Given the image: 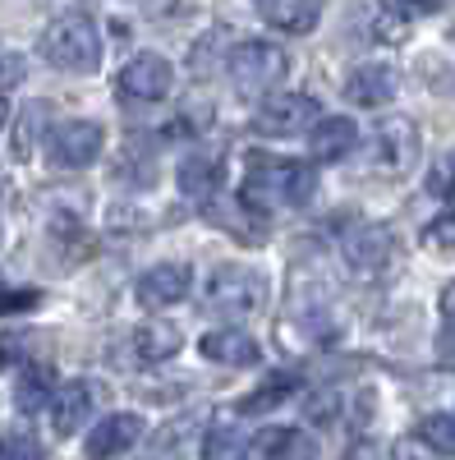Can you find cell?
Masks as SVG:
<instances>
[{
  "label": "cell",
  "mask_w": 455,
  "mask_h": 460,
  "mask_svg": "<svg viewBox=\"0 0 455 460\" xmlns=\"http://www.w3.org/2000/svg\"><path fill=\"white\" fill-rule=\"evenodd\" d=\"M313 189H318L313 166L290 162V157H272V152H249V175H244L240 203L262 217V212H272L276 203H285V208L309 203Z\"/></svg>",
  "instance_id": "cell-1"
},
{
  "label": "cell",
  "mask_w": 455,
  "mask_h": 460,
  "mask_svg": "<svg viewBox=\"0 0 455 460\" xmlns=\"http://www.w3.org/2000/svg\"><path fill=\"white\" fill-rule=\"evenodd\" d=\"M42 51L51 65L60 69H74V74H92L97 60H101V37H97V23L88 10H65L47 23L42 32Z\"/></svg>",
  "instance_id": "cell-2"
},
{
  "label": "cell",
  "mask_w": 455,
  "mask_h": 460,
  "mask_svg": "<svg viewBox=\"0 0 455 460\" xmlns=\"http://www.w3.org/2000/svg\"><path fill=\"white\" fill-rule=\"evenodd\" d=\"M207 304L225 318H253L262 314V304H267V277L258 272V267H244V262H225L212 272L207 281Z\"/></svg>",
  "instance_id": "cell-3"
},
{
  "label": "cell",
  "mask_w": 455,
  "mask_h": 460,
  "mask_svg": "<svg viewBox=\"0 0 455 460\" xmlns=\"http://www.w3.org/2000/svg\"><path fill=\"white\" fill-rule=\"evenodd\" d=\"M290 69V56L276 47V42H262V37H253V42H240L231 51V60H225V74H231V84L240 93H262V88H276L285 79Z\"/></svg>",
  "instance_id": "cell-4"
},
{
  "label": "cell",
  "mask_w": 455,
  "mask_h": 460,
  "mask_svg": "<svg viewBox=\"0 0 455 460\" xmlns=\"http://www.w3.org/2000/svg\"><path fill=\"white\" fill-rule=\"evenodd\" d=\"M414 162H419V125L405 120V115H387V120L372 129L368 166L377 175H405Z\"/></svg>",
  "instance_id": "cell-5"
},
{
  "label": "cell",
  "mask_w": 455,
  "mask_h": 460,
  "mask_svg": "<svg viewBox=\"0 0 455 460\" xmlns=\"http://www.w3.org/2000/svg\"><path fill=\"white\" fill-rule=\"evenodd\" d=\"M318 125V102L303 97V93H276V97H262V106L253 111V129L267 134V138H285Z\"/></svg>",
  "instance_id": "cell-6"
},
{
  "label": "cell",
  "mask_w": 455,
  "mask_h": 460,
  "mask_svg": "<svg viewBox=\"0 0 455 460\" xmlns=\"http://www.w3.org/2000/svg\"><path fill=\"white\" fill-rule=\"evenodd\" d=\"M340 253H346V262L359 277H382L396 262V235L387 226H354L346 244H340Z\"/></svg>",
  "instance_id": "cell-7"
},
{
  "label": "cell",
  "mask_w": 455,
  "mask_h": 460,
  "mask_svg": "<svg viewBox=\"0 0 455 460\" xmlns=\"http://www.w3.org/2000/svg\"><path fill=\"white\" fill-rule=\"evenodd\" d=\"M171 84H175L171 60H166V56H152V51L134 56V60L120 69V79H116L120 97H129V102H162V97L171 93Z\"/></svg>",
  "instance_id": "cell-8"
},
{
  "label": "cell",
  "mask_w": 455,
  "mask_h": 460,
  "mask_svg": "<svg viewBox=\"0 0 455 460\" xmlns=\"http://www.w3.org/2000/svg\"><path fill=\"white\" fill-rule=\"evenodd\" d=\"M97 157H101V125H92V120L56 125V134H51V162L56 166L79 171V166H92Z\"/></svg>",
  "instance_id": "cell-9"
},
{
  "label": "cell",
  "mask_w": 455,
  "mask_h": 460,
  "mask_svg": "<svg viewBox=\"0 0 455 460\" xmlns=\"http://www.w3.org/2000/svg\"><path fill=\"white\" fill-rule=\"evenodd\" d=\"M194 286V272H188L184 262H157L152 272L138 277V299L147 309H166V304H179Z\"/></svg>",
  "instance_id": "cell-10"
},
{
  "label": "cell",
  "mask_w": 455,
  "mask_h": 460,
  "mask_svg": "<svg viewBox=\"0 0 455 460\" xmlns=\"http://www.w3.org/2000/svg\"><path fill=\"white\" fill-rule=\"evenodd\" d=\"M143 438V419L138 414H110L92 429V438L83 442L88 460H116L125 451H134V442Z\"/></svg>",
  "instance_id": "cell-11"
},
{
  "label": "cell",
  "mask_w": 455,
  "mask_h": 460,
  "mask_svg": "<svg viewBox=\"0 0 455 460\" xmlns=\"http://www.w3.org/2000/svg\"><path fill=\"white\" fill-rule=\"evenodd\" d=\"M359 143V129L350 115H327V120L313 125L309 134V152H313V162H340V157H350Z\"/></svg>",
  "instance_id": "cell-12"
},
{
  "label": "cell",
  "mask_w": 455,
  "mask_h": 460,
  "mask_svg": "<svg viewBox=\"0 0 455 460\" xmlns=\"http://www.w3.org/2000/svg\"><path fill=\"white\" fill-rule=\"evenodd\" d=\"M396 88H400V79L391 65H359L346 79V97L354 106H387L396 97Z\"/></svg>",
  "instance_id": "cell-13"
},
{
  "label": "cell",
  "mask_w": 455,
  "mask_h": 460,
  "mask_svg": "<svg viewBox=\"0 0 455 460\" xmlns=\"http://www.w3.org/2000/svg\"><path fill=\"white\" fill-rule=\"evenodd\" d=\"M198 350L212 359V364H231V368H244V364H258V341L240 327H216L198 341Z\"/></svg>",
  "instance_id": "cell-14"
},
{
  "label": "cell",
  "mask_w": 455,
  "mask_h": 460,
  "mask_svg": "<svg viewBox=\"0 0 455 460\" xmlns=\"http://www.w3.org/2000/svg\"><path fill=\"white\" fill-rule=\"evenodd\" d=\"M92 405H97V387H92V382H69V387H60L56 401H51V424H56V433H60V438L79 433V424L92 414Z\"/></svg>",
  "instance_id": "cell-15"
},
{
  "label": "cell",
  "mask_w": 455,
  "mask_h": 460,
  "mask_svg": "<svg viewBox=\"0 0 455 460\" xmlns=\"http://www.w3.org/2000/svg\"><path fill=\"white\" fill-rule=\"evenodd\" d=\"M179 345H184V332H179L175 323H166V318H147V323L134 332V350H138V359H147V364L171 359Z\"/></svg>",
  "instance_id": "cell-16"
},
{
  "label": "cell",
  "mask_w": 455,
  "mask_h": 460,
  "mask_svg": "<svg viewBox=\"0 0 455 460\" xmlns=\"http://www.w3.org/2000/svg\"><path fill=\"white\" fill-rule=\"evenodd\" d=\"M51 401H56V368L51 364H28L23 377H19V387H14V405L23 414H37Z\"/></svg>",
  "instance_id": "cell-17"
},
{
  "label": "cell",
  "mask_w": 455,
  "mask_h": 460,
  "mask_svg": "<svg viewBox=\"0 0 455 460\" xmlns=\"http://www.w3.org/2000/svg\"><path fill=\"white\" fill-rule=\"evenodd\" d=\"M262 19L281 32H313L318 19H322V5H313V0H267Z\"/></svg>",
  "instance_id": "cell-18"
},
{
  "label": "cell",
  "mask_w": 455,
  "mask_h": 460,
  "mask_svg": "<svg viewBox=\"0 0 455 460\" xmlns=\"http://www.w3.org/2000/svg\"><path fill=\"white\" fill-rule=\"evenodd\" d=\"M258 456L262 460H313L318 447L309 433H299V429H267L258 438Z\"/></svg>",
  "instance_id": "cell-19"
},
{
  "label": "cell",
  "mask_w": 455,
  "mask_h": 460,
  "mask_svg": "<svg viewBox=\"0 0 455 460\" xmlns=\"http://www.w3.org/2000/svg\"><path fill=\"white\" fill-rule=\"evenodd\" d=\"M216 180H221V162L207 157V152H194V157L179 166V189L188 199H207L216 189Z\"/></svg>",
  "instance_id": "cell-20"
},
{
  "label": "cell",
  "mask_w": 455,
  "mask_h": 460,
  "mask_svg": "<svg viewBox=\"0 0 455 460\" xmlns=\"http://www.w3.org/2000/svg\"><path fill=\"white\" fill-rule=\"evenodd\" d=\"M299 387V373H272L267 382H262L258 392H249L244 401V414H262V410H276L281 401H290V392Z\"/></svg>",
  "instance_id": "cell-21"
},
{
  "label": "cell",
  "mask_w": 455,
  "mask_h": 460,
  "mask_svg": "<svg viewBox=\"0 0 455 460\" xmlns=\"http://www.w3.org/2000/svg\"><path fill=\"white\" fill-rule=\"evenodd\" d=\"M203 460H249V438L240 429H212L203 438Z\"/></svg>",
  "instance_id": "cell-22"
},
{
  "label": "cell",
  "mask_w": 455,
  "mask_h": 460,
  "mask_svg": "<svg viewBox=\"0 0 455 460\" xmlns=\"http://www.w3.org/2000/svg\"><path fill=\"white\" fill-rule=\"evenodd\" d=\"M419 442L437 456H455V419L451 414H428L419 424Z\"/></svg>",
  "instance_id": "cell-23"
},
{
  "label": "cell",
  "mask_w": 455,
  "mask_h": 460,
  "mask_svg": "<svg viewBox=\"0 0 455 460\" xmlns=\"http://www.w3.org/2000/svg\"><path fill=\"white\" fill-rule=\"evenodd\" d=\"M409 23H414V10H405V5H382V10H377V42H405Z\"/></svg>",
  "instance_id": "cell-24"
},
{
  "label": "cell",
  "mask_w": 455,
  "mask_h": 460,
  "mask_svg": "<svg viewBox=\"0 0 455 460\" xmlns=\"http://www.w3.org/2000/svg\"><path fill=\"white\" fill-rule=\"evenodd\" d=\"M51 235L69 244V258H92V240H88V230L74 221V217H56L51 221Z\"/></svg>",
  "instance_id": "cell-25"
},
{
  "label": "cell",
  "mask_w": 455,
  "mask_h": 460,
  "mask_svg": "<svg viewBox=\"0 0 455 460\" xmlns=\"http://www.w3.org/2000/svg\"><path fill=\"white\" fill-rule=\"evenodd\" d=\"M0 460H42V442L32 433H5L0 438Z\"/></svg>",
  "instance_id": "cell-26"
},
{
  "label": "cell",
  "mask_w": 455,
  "mask_h": 460,
  "mask_svg": "<svg viewBox=\"0 0 455 460\" xmlns=\"http://www.w3.org/2000/svg\"><path fill=\"white\" fill-rule=\"evenodd\" d=\"M428 244H433V249H455V199H451L446 212L428 226Z\"/></svg>",
  "instance_id": "cell-27"
},
{
  "label": "cell",
  "mask_w": 455,
  "mask_h": 460,
  "mask_svg": "<svg viewBox=\"0 0 455 460\" xmlns=\"http://www.w3.org/2000/svg\"><path fill=\"white\" fill-rule=\"evenodd\" d=\"M428 189H433V194L437 199H455V157H446V162H437L433 166V175H428Z\"/></svg>",
  "instance_id": "cell-28"
},
{
  "label": "cell",
  "mask_w": 455,
  "mask_h": 460,
  "mask_svg": "<svg viewBox=\"0 0 455 460\" xmlns=\"http://www.w3.org/2000/svg\"><path fill=\"white\" fill-rule=\"evenodd\" d=\"M5 364H23V332H5L0 336V368Z\"/></svg>",
  "instance_id": "cell-29"
},
{
  "label": "cell",
  "mask_w": 455,
  "mask_h": 460,
  "mask_svg": "<svg viewBox=\"0 0 455 460\" xmlns=\"http://www.w3.org/2000/svg\"><path fill=\"white\" fill-rule=\"evenodd\" d=\"M37 299H42L37 290H19V295H5V290H0V314H14V309H32Z\"/></svg>",
  "instance_id": "cell-30"
},
{
  "label": "cell",
  "mask_w": 455,
  "mask_h": 460,
  "mask_svg": "<svg viewBox=\"0 0 455 460\" xmlns=\"http://www.w3.org/2000/svg\"><path fill=\"white\" fill-rule=\"evenodd\" d=\"M5 115H10V102H5V93H0V129H5Z\"/></svg>",
  "instance_id": "cell-31"
},
{
  "label": "cell",
  "mask_w": 455,
  "mask_h": 460,
  "mask_svg": "<svg viewBox=\"0 0 455 460\" xmlns=\"http://www.w3.org/2000/svg\"><path fill=\"white\" fill-rule=\"evenodd\" d=\"M0 235H5V226H0Z\"/></svg>",
  "instance_id": "cell-32"
},
{
  "label": "cell",
  "mask_w": 455,
  "mask_h": 460,
  "mask_svg": "<svg viewBox=\"0 0 455 460\" xmlns=\"http://www.w3.org/2000/svg\"><path fill=\"white\" fill-rule=\"evenodd\" d=\"M0 290H5V286H0Z\"/></svg>",
  "instance_id": "cell-33"
}]
</instances>
